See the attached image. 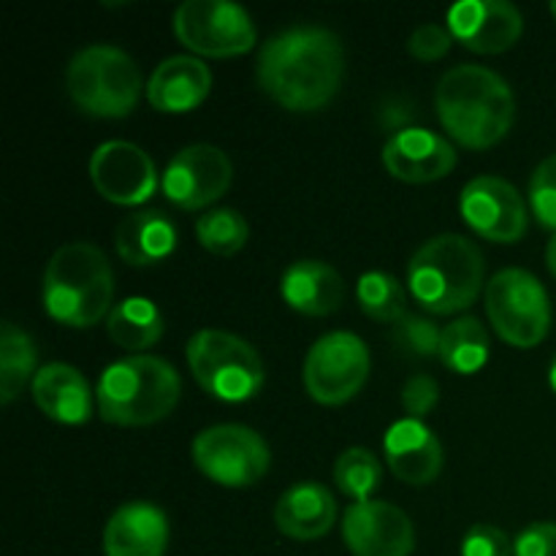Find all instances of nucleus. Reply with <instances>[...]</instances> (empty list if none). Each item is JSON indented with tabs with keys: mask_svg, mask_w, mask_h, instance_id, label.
<instances>
[{
	"mask_svg": "<svg viewBox=\"0 0 556 556\" xmlns=\"http://www.w3.org/2000/svg\"><path fill=\"white\" fill-rule=\"evenodd\" d=\"M486 313L494 331L508 345L530 351L552 329V302L532 271L510 266L486 282Z\"/></svg>",
	"mask_w": 556,
	"mask_h": 556,
	"instance_id": "8",
	"label": "nucleus"
},
{
	"mask_svg": "<svg viewBox=\"0 0 556 556\" xmlns=\"http://www.w3.org/2000/svg\"><path fill=\"white\" fill-rule=\"evenodd\" d=\"M356 299H358V307L367 318L378 320V324H400L405 318V288L402 282L396 280L394 275L389 271H364L358 277V286H356Z\"/></svg>",
	"mask_w": 556,
	"mask_h": 556,
	"instance_id": "28",
	"label": "nucleus"
},
{
	"mask_svg": "<svg viewBox=\"0 0 556 556\" xmlns=\"http://www.w3.org/2000/svg\"><path fill=\"white\" fill-rule=\"evenodd\" d=\"M342 541L353 556H410L416 530L402 508L383 500H367L345 510Z\"/></svg>",
	"mask_w": 556,
	"mask_h": 556,
	"instance_id": "15",
	"label": "nucleus"
},
{
	"mask_svg": "<svg viewBox=\"0 0 556 556\" xmlns=\"http://www.w3.org/2000/svg\"><path fill=\"white\" fill-rule=\"evenodd\" d=\"M462 556H514V543L500 527L476 525L462 541Z\"/></svg>",
	"mask_w": 556,
	"mask_h": 556,
	"instance_id": "35",
	"label": "nucleus"
},
{
	"mask_svg": "<svg viewBox=\"0 0 556 556\" xmlns=\"http://www.w3.org/2000/svg\"><path fill=\"white\" fill-rule=\"evenodd\" d=\"M212 90V71L204 60L190 54L166 58L147 81V101L163 114L193 112Z\"/></svg>",
	"mask_w": 556,
	"mask_h": 556,
	"instance_id": "20",
	"label": "nucleus"
},
{
	"mask_svg": "<svg viewBox=\"0 0 556 556\" xmlns=\"http://www.w3.org/2000/svg\"><path fill=\"white\" fill-rule=\"evenodd\" d=\"M43 309L71 329H90L112 313L114 275L101 248L68 242L54 250L43 269Z\"/></svg>",
	"mask_w": 556,
	"mask_h": 556,
	"instance_id": "3",
	"label": "nucleus"
},
{
	"mask_svg": "<svg viewBox=\"0 0 556 556\" xmlns=\"http://www.w3.org/2000/svg\"><path fill=\"white\" fill-rule=\"evenodd\" d=\"M454 41L478 54H500L525 33V16L510 0H462L448 9Z\"/></svg>",
	"mask_w": 556,
	"mask_h": 556,
	"instance_id": "16",
	"label": "nucleus"
},
{
	"mask_svg": "<svg viewBox=\"0 0 556 556\" xmlns=\"http://www.w3.org/2000/svg\"><path fill=\"white\" fill-rule=\"evenodd\" d=\"M114 248L119 258L130 266L161 264L177 248V228L161 210L134 212L117 226Z\"/></svg>",
	"mask_w": 556,
	"mask_h": 556,
	"instance_id": "24",
	"label": "nucleus"
},
{
	"mask_svg": "<svg viewBox=\"0 0 556 556\" xmlns=\"http://www.w3.org/2000/svg\"><path fill=\"white\" fill-rule=\"evenodd\" d=\"M451 47H454V36H451L448 27L438 25V22L418 25L407 38V52L421 63H434V60L445 58Z\"/></svg>",
	"mask_w": 556,
	"mask_h": 556,
	"instance_id": "33",
	"label": "nucleus"
},
{
	"mask_svg": "<svg viewBox=\"0 0 556 556\" xmlns=\"http://www.w3.org/2000/svg\"><path fill=\"white\" fill-rule=\"evenodd\" d=\"M345 76V47L320 25H293L266 38L255 63L258 87L288 112H318Z\"/></svg>",
	"mask_w": 556,
	"mask_h": 556,
	"instance_id": "1",
	"label": "nucleus"
},
{
	"mask_svg": "<svg viewBox=\"0 0 556 556\" xmlns=\"http://www.w3.org/2000/svg\"><path fill=\"white\" fill-rule=\"evenodd\" d=\"M90 179L112 204L136 206L155 193L157 168L139 144L112 139L98 144L90 155Z\"/></svg>",
	"mask_w": 556,
	"mask_h": 556,
	"instance_id": "14",
	"label": "nucleus"
},
{
	"mask_svg": "<svg viewBox=\"0 0 556 556\" xmlns=\"http://www.w3.org/2000/svg\"><path fill=\"white\" fill-rule=\"evenodd\" d=\"M440 402V386L432 375H413L407 378L405 389H402V407H405L407 418H424L434 410V405Z\"/></svg>",
	"mask_w": 556,
	"mask_h": 556,
	"instance_id": "34",
	"label": "nucleus"
},
{
	"mask_svg": "<svg viewBox=\"0 0 556 556\" xmlns=\"http://www.w3.org/2000/svg\"><path fill=\"white\" fill-rule=\"evenodd\" d=\"M454 144L429 128H402L383 144V166L410 185L438 182L456 168Z\"/></svg>",
	"mask_w": 556,
	"mask_h": 556,
	"instance_id": "17",
	"label": "nucleus"
},
{
	"mask_svg": "<svg viewBox=\"0 0 556 556\" xmlns=\"http://www.w3.org/2000/svg\"><path fill=\"white\" fill-rule=\"evenodd\" d=\"M190 456L210 481L228 489L253 486L271 465L266 440L242 424H215L199 432L190 445Z\"/></svg>",
	"mask_w": 556,
	"mask_h": 556,
	"instance_id": "9",
	"label": "nucleus"
},
{
	"mask_svg": "<svg viewBox=\"0 0 556 556\" xmlns=\"http://www.w3.org/2000/svg\"><path fill=\"white\" fill-rule=\"evenodd\" d=\"M548 380H552V389L556 391V356H554V362H552V372H548Z\"/></svg>",
	"mask_w": 556,
	"mask_h": 556,
	"instance_id": "38",
	"label": "nucleus"
},
{
	"mask_svg": "<svg viewBox=\"0 0 556 556\" xmlns=\"http://www.w3.org/2000/svg\"><path fill=\"white\" fill-rule=\"evenodd\" d=\"M389 470L410 486H427L443 470V445L438 434L418 418H400L383 438Z\"/></svg>",
	"mask_w": 556,
	"mask_h": 556,
	"instance_id": "18",
	"label": "nucleus"
},
{
	"mask_svg": "<svg viewBox=\"0 0 556 556\" xmlns=\"http://www.w3.org/2000/svg\"><path fill=\"white\" fill-rule=\"evenodd\" d=\"M33 400L38 410L65 427H79L92 416V389L85 375L63 362L43 364L33 380Z\"/></svg>",
	"mask_w": 556,
	"mask_h": 556,
	"instance_id": "21",
	"label": "nucleus"
},
{
	"mask_svg": "<svg viewBox=\"0 0 556 556\" xmlns=\"http://www.w3.org/2000/svg\"><path fill=\"white\" fill-rule=\"evenodd\" d=\"M337 500L324 483L302 481L280 494L275 505V527L291 541H318L334 527Z\"/></svg>",
	"mask_w": 556,
	"mask_h": 556,
	"instance_id": "22",
	"label": "nucleus"
},
{
	"mask_svg": "<svg viewBox=\"0 0 556 556\" xmlns=\"http://www.w3.org/2000/svg\"><path fill=\"white\" fill-rule=\"evenodd\" d=\"M467 226L489 242L514 244L527 233V206L519 190L503 177H476L459 195Z\"/></svg>",
	"mask_w": 556,
	"mask_h": 556,
	"instance_id": "13",
	"label": "nucleus"
},
{
	"mask_svg": "<svg viewBox=\"0 0 556 556\" xmlns=\"http://www.w3.org/2000/svg\"><path fill=\"white\" fill-rule=\"evenodd\" d=\"M486 261L478 244L462 233H440L413 253L407 288L432 315H454L470 307L483 291Z\"/></svg>",
	"mask_w": 556,
	"mask_h": 556,
	"instance_id": "5",
	"label": "nucleus"
},
{
	"mask_svg": "<svg viewBox=\"0 0 556 556\" xmlns=\"http://www.w3.org/2000/svg\"><path fill=\"white\" fill-rule=\"evenodd\" d=\"M440 329L434 320L424 318V315L407 313L400 324L391 326V340H394L396 351L413 358H432L440 353Z\"/></svg>",
	"mask_w": 556,
	"mask_h": 556,
	"instance_id": "31",
	"label": "nucleus"
},
{
	"mask_svg": "<svg viewBox=\"0 0 556 556\" xmlns=\"http://www.w3.org/2000/svg\"><path fill=\"white\" fill-rule=\"evenodd\" d=\"M163 315L155 302L144 296H130L114 304L106 318V334L117 348L128 351L130 356H139L141 351L155 345L163 337Z\"/></svg>",
	"mask_w": 556,
	"mask_h": 556,
	"instance_id": "25",
	"label": "nucleus"
},
{
	"mask_svg": "<svg viewBox=\"0 0 556 556\" xmlns=\"http://www.w3.org/2000/svg\"><path fill=\"white\" fill-rule=\"evenodd\" d=\"M280 293L288 307L309 318H324L340 309L345 299V280L331 264L315 258L293 261L280 280Z\"/></svg>",
	"mask_w": 556,
	"mask_h": 556,
	"instance_id": "23",
	"label": "nucleus"
},
{
	"mask_svg": "<svg viewBox=\"0 0 556 556\" xmlns=\"http://www.w3.org/2000/svg\"><path fill=\"white\" fill-rule=\"evenodd\" d=\"M434 109L451 139L470 150H489L514 128L516 96L497 71L462 63L440 76Z\"/></svg>",
	"mask_w": 556,
	"mask_h": 556,
	"instance_id": "2",
	"label": "nucleus"
},
{
	"mask_svg": "<svg viewBox=\"0 0 556 556\" xmlns=\"http://www.w3.org/2000/svg\"><path fill=\"white\" fill-rule=\"evenodd\" d=\"M334 481L342 494L356 503H367L383 481V467L369 448H348L337 456Z\"/></svg>",
	"mask_w": 556,
	"mask_h": 556,
	"instance_id": "30",
	"label": "nucleus"
},
{
	"mask_svg": "<svg viewBox=\"0 0 556 556\" xmlns=\"http://www.w3.org/2000/svg\"><path fill=\"white\" fill-rule=\"evenodd\" d=\"M489 348H492V342H489L481 320L465 315V318H456L448 326H443L438 358L451 372L476 375L486 367Z\"/></svg>",
	"mask_w": 556,
	"mask_h": 556,
	"instance_id": "27",
	"label": "nucleus"
},
{
	"mask_svg": "<svg viewBox=\"0 0 556 556\" xmlns=\"http://www.w3.org/2000/svg\"><path fill=\"white\" fill-rule=\"evenodd\" d=\"M182 396L179 372L161 356L119 358L98 380V413L114 427H150L174 413Z\"/></svg>",
	"mask_w": 556,
	"mask_h": 556,
	"instance_id": "4",
	"label": "nucleus"
},
{
	"mask_svg": "<svg viewBox=\"0 0 556 556\" xmlns=\"http://www.w3.org/2000/svg\"><path fill=\"white\" fill-rule=\"evenodd\" d=\"M38 348L33 337L5 320L0 331V405H11L38 375Z\"/></svg>",
	"mask_w": 556,
	"mask_h": 556,
	"instance_id": "26",
	"label": "nucleus"
},
{
	"mask_svg": "<svg viewBox=\"0 0 556 556\" xmlns=\"http://www.w3.org/2000/svg\"><path fill=\"white\" fill-rule=\"evenodd\" d=\"M141 71L125 49L92 43L79 49L65 68V90L85 114L103 119L128 117L141 96Z\"/></svg>",
	"mask_w": 556,
	"mask_h": 556,
	"instance_id": "6",
	"label": "nucleus"
},
{
	"mask_svg": "<svg viewBox=\"0 0 556 556\" xmlns=\"http://www.w3.org/2000/svg\"><path fill=\"white\" fill-rule=\"evenodd\" d=\"M168 519L152 503H125L103 527L106 556H163L168 548Z\"/></svg>",
	"mask_w": 556,
	"mask_h": 556,
	"instance_id": "19",
	"label": "nucleus"
},
{
	"mask_svg": "<svg viewBox=\"0 0 556 556\" xmlns=\"http://www.w3.org/2000/svg\"><path fill=\"white\" fill-rule=\"evenodd\" d=\"M369 348L353 331L318 337L304 358V389L320 405H345L369 380Z\"/></svg>",
	"mask_w": 556,
	"mask_h": 556,
	"instance_id": "11",
	"label": "nucleus"
},
{
	"mask_svg": "<svg viewBox=\"0 0 556 556\" xmlns=\"http://www.w3.org/2000/svg\"><path fill=\"white\" fill-rule=\"evenodd\" d=\"M514 556H556V525L535 521L514 541Z\"/></svg>",
	"mask_w": 556,
	"mask_h": 556,
	"instance_id": "36",
	"label": "nucleus"
},
{
	"mask_svg": "<svg viewBox=\"0 0 556 556\" xmlns=\"http://www.w3.org/2000/svg\"><path fill=\"white\" fill-rule=\"evenodd\" d=\"M552 14H554V20H556V0L552 3Z\"/></svg>",
	"mask_w": 556,
	"mask_h": 556,
	"instance_id": "39",
	"label": "nucleus"
},
{
	"mask_svg": "<svg viewBox=\"0 0 556 556\" xmlns=\"http://www.w3.org/2000/svg\"><path fill=\"white\" fill-rule=\"evenodd\" d=\"M530 206L538 223L556 233V152L538 163L530 177Z\"/></svg>",
	"mask_w": 556,
	"mask_h": 556,
	"instance_id": "32",
	"label": "nucleus"
},
{
	"mask_svg": "<svg viewBox=\"0 0 556 556\" xmlns=\"http://www.w3.org/2000/svg\"><path fill=\"white\" fill-rule=\"evenodd\" d=\"M172 27L182 47L206 58H237L258 41L253 16L231 0H185Z\"/></svg>",
	"mask_w": 556,
	"mask_h": 556,
	"instance_id": "10",
	"label": "nucleus"
},
{
	"mask_svg": "<svg viewBox=\"0 0 556 556\" xmlns=\"http://www.w3.org/2000/svg\"><path fill=\"white\" fill-rule=\"evenodd\" d=\"M231 157L215 144H190L168 161L163 193L179 210H206L231 188Z\"/></svg>",
	"mask_w": 556,
	"mask_h": 556,
	"instance_id": "12",
	"label": "nucleus"
},
{
	"mask_svg": "<svg viewBox=\"0 0 556 556\" xmlns=\"http://www.w3.org/2000/svg\"><path fill=\"white\" fill-rule=\"evenodd\" d=\"M185 353L195 383L215 400L248 402L264 389V358L239 334L201 329L190 337Z\"/></svg>",
	"mask_w": 556,
	"mask_h": 556,
	"instance_id": "7",
	"label": "nucleus"
},
{
	"mask_svg": "<svg viewBox=\"0 0 556 556\" xmlns=\"http://www.w3.org/2000/svg\"><path fill=\"white\" fill-rule=\"evenodd\" d=\"M546 266H548V271L556 277V233L548 239V244H546Z\"/></svg>",
	"mask_w": 556,
	"mask_h": 556,
	"instance_id": "37",
	"label": "nucleus"
},
{
	"mask_svg": "<svg viewBox=\"0 0 556 556\" xmlns=\"http://www.w3.org/2000/svg\"><path fill=\"white\" fill-rule=\"evenodd\" d=\"M195 237L199 242L210 250L212 255H220V258H231L239 250L248 244L250 239V226L244 220L242 212L228 210V206H217V210L204 212V215L195 220Z\"/></svg>",
	"mask_w": 556,
	"mask_h": 556,
	"instance_id": "29",
	"label": "nucleus"
}]
</instances>
